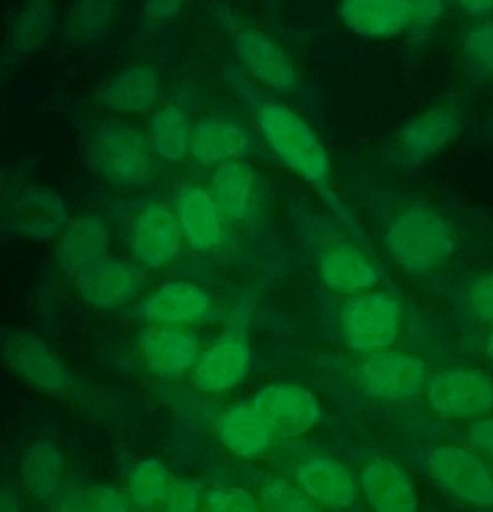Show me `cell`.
<instances>
[{"label": "cell", "mask_w": 493, "mask_h": 512, "mask_svg": "<svg viewBox=\"0 0 493 512\" xmlns=\"http://www.w3.org/2000/svg\"><path fill=\"white\" fill-rule=\"evenodd\" d=\"M404 325V304L381 289L348 295L339 310L342 342L360 355L387 351L398 343Z\"/></svg>", "instance_id": "cell-8"}, {"label": "cell", "mask_w": 493, "mask_h": 512, "mask_svg": "<svg viewBox=\"0 0 493 512\" xmlns=\"http://www.w3.org/2000/svg\"><path fill=\"white\" fill-rule=\"evenodd\" d=\"M50 505L51 512H90L89 489L78 483L62 484Z\"/></svg>", "instance_id": "cell-40"}, {"label": "cell", "mask_w": 493, "mask_h": 512, "mask_svg": "<svg viewBox=\"0 0 493 512\" xmlns=\"http://www.w3.org/2000/svg\"><path fill=\"white\" fill-rule=\"evenodd\" d=\"M111 212L132 261L144 270H164L182 254L185 242L171 204L134 198L114 204Z\"/></svg>", "instance_id": "cell-6"}, {"label": "cell", "mask_w": 493, "mask_h": 512, "mask_svg": "<svg viewBox=\"0 0 493 512\" xmlns=\"http://www.w3.org/2000/svg\"><path fill=\"white\" fill-rule=\"evenodd\" d=\"M183 242L197 254L209 255L227 245L230 225L216 206L207 186L186 182L174 192L171 204Z\"/></svg>", "instance_id": "cell-19"}, {"label": "cell", "mask_w": 493, "mask_h": 512, "mask_svg": "<svg viewBox=\"0 0 493 512\" xmlns=\"http://www.w3.org/2000/svg\"><path fill=\"white\" fill-rule=\"evenodd\" d=\"M126 493L113 484H98L89 487L90 512H132Z\"/></svg>", "instance_id": "cell-39"}, {"label": "cell", "mask_w": 493, "mask_h": 512, "mask_svg": "<svg viewBox=\"0 0 493 512\" xmlns=\"http://www.w3.org/2000/svg\"><path fill=\"white\" fill-rule=\"evenodd\" d=\"M0 512H24L17 489L5 481H0Z\"/></svg>", "instance_id": "cell-44"}, {"label": "cell", "mask_w": 493, "mask_h": 512, "mask_svg": "<svg viewBox=\"0 0 493 512\" xmlns=\"http://www.w3.org/2000/svg\"><path fill=\"white\" fill-rule=\"evenodd\" d=\"M461 303L470 321L493 330V270L483 271L465 283Z\"/></svg>", "instance_id": "cell-35"}, {"label": "cell", "mask_w": 493, "mask_h": 512, "mask_svg": "<svg viewBox=\"0 0 493 512\" xmlns=\"http://www.w3.org/2000/svg\"><path fill=\"white\" fill-rule=\"evenodd\" d=\"M222 78L248 111L252 126L267 149L311 186L333 213V218L341 222L363 248L371 251V242L359 219L336 191L329 152L311 123L290 105L254 83L239 66H225Z\"/></svg>", "instance_id": "cell-1"}, {"label": "cell", "mask_w": 493, "mask_h": 512, "mask_svg": "<svg viewBox=\"0 0 493 512\" xmlns=\"http://www.w3.org/2000/svg\"><path fill=\"white\" fill-rule=\"evenodd\" d=\"M164 83L158 66L131 63L111 75L98 90V104L117 116H144L161 105Z\"/></svg>", "instance_id": "cell-21"}, {"label": "cell", "mask_w": 493, "mask_h": 512, "mask_svg": "<svg viewBox=\"0 0 493 512\" xmlns=\"http://www.w3.org/2000/svg\"><path fill=\"white\" fill-rule=\"evenodd\" d=\"M276 439H297L311 433L323 420V406L314 391L296 382L264 385L251 400Z\"/></svg>", "instance_id": "cell-18"}, {"label": "cell", "mask_w": 493, "mask_h": 512, "mask_svg": "<svg viewBox=\"0 0 493 512\" xmlns=\"http://www.w3.org/2000/svg\"><path fill=\"white\" fill-rule=\"evenodd\" d=\"M257 499L261 512H324L287 478H267Z\"/></svg>", "instance_id": "cell-34"}, {"label": "cell", "mask_w": 493, "mask_h": 512, "mask_svg": "<svg viewBox=\"0 0 493 512\" xmlns=\"http://www.w3.org/2000/svg\"><path fill=\"white\" fill-rule=\"evenodd\" d=\"M426 472L435 486L455 501L493 508V468L471 447L447 444L426 454Z\"/></svg>", "instance_id": "cell-10"}, {"label": "cell", "mask_w": 493, "mask_h": 512, "mask_svg": "<svg viewBox=\"0 0 493 512\" xmlns=\"http://www.w3.org/2000/svg\"><path fill=\"white\" fill-rule=\"evenodd\" d=\"M200 512H261L258 499L243 487L210 490Z\"/></svg>", "instance_id": "cell-37"}, {"label": "cell", "mask_w": 493, "mask_h": 512, "mask_svg": "<svg viewBox=\"0 0 493 512\" xmlns=\"http://www.w3.org/2000/svg\"><path fill=\"white\" fill-rule=\"evenodd\" d=\"M84 167L104 185L123 192L153 188L164 162L155 155L146 131L116 117L92 120L80 135Z\"/></svg>", "instance_id": "cell-3"}, {"label": "cell", "mask_w": 493, "mask_h": 512, "mask_svg": "<svg viewBox=\"0 0 493 512\" xmlns=\"http://www.w3.org/2000/svg\"><path fill=\"white\" fill-rule=\"evenodd\" d=\"M338 15L351 33L371 41L405 35L410 24L407 0H339Z\"/></svg>", "instance_id": "cell-27"}, {"label": "cell", "mask_w": 493, "mask_h": 512, "mask_svg": "<svg viewBox=\"0 0 493 512\" xmlns=\"http://www.w3.org/2000/svg\"><path fill=\"white\" fill-rule=\"evenodd\" d=\"M468 442L473 450L493 466V414L471 424L468 429Z\"/></svg>", "instance_id": "cell-42"}, {"label": "cell", "mask_w": 493, "mask_h": 512, "mask_svg": "<svg viewBox=\"0 0 493 512\" xmlns=\"http://www.w3.org/2000/svg\"><path fill=\"white\" fill-rule=\"evenodd\" d=\"M0 364L9 375L51 399H72L80 390V381L59 352L27 328L0 325Z\"/></svg>", "instance_id": "cell-7"}, {"label": "cell", "mask_w": 493, "mask_h": 512, "mask_svg": "<svg viewBox=\"0 0 493 512\" xmlns=\"http://www.w3.org/2000/svg\"><path fill=\"white\" fill-rule=\"evenodd\" d=\"M212 294L191 280L173 279L143 295L134 309V318L156 327H197L212 319Z\"/></svg>", "instance_id": "cell-16"}, {"label": "cell", "mask_w": 493, "mask_h": 512, "mask_svg": "<svg viewBox=\"0 0 493 512\" xmlns=\"http://www.w3.org/2000/svg\"><path fill=\"white\" fill-rule=\"evenodd\" d=\"M293 483L323 511H348L359 501V480L348 466L332 457L302 460L294 469Z\"/></svg>", "instance_id": "cell-22"}, {"label": "cell", "mask_w": 493, "mask_h": 512, "mask_svg": "<svg viewBox=\"0 0 493 512\" xmlns=\"http://www.w3.org/2000/svg\"><path fill=\"white\" fill-rule=\"evenodd\" d=\"M462 12L468 17L488 18L493 14V0H455Z\"/></svg>", "instance_id": "cell-45"}, {"label": "cell", "mask_w": 493, "mask_h": 512, "mask_svg": "<svg viewBox=\"0 0 493 512\" xmlns=\"http://www.w3.org/2000/svg\"><path fill=\"white\" fill-rule=\"evenodd\" d=\"M216 436L231 456L242 460L263 459L276 441L275 433L252 403L228 406L216 421Z\"/></svg>", "instance_id": "cell-26"}, {"label": "cell", "mask_w": 493, "mask_h": 512, "mask_svg": "<svg viewBox=\"0 0 493 512\" xmlns=\"http://www.w3.org/2000/svg\"><path fill=\"white\" fill-rule=\"evenodd\" d=\"M117 18V0H74L66 14L63 35L72 48L96 50L110 41Z\"/></svg>", "instance_id": "cell-30"}, {"label": "cell", "mask_w": 493, "mask_h": 512, "mask_svg": "<svg viewBox=\"0 0 493 512\" xmlns=\"http://www.w3.org/2000/svg\"><path fill=\"white\" fill-rule=\"evenodd\" d=\"M294 228L314 262L321 282L336 294L371 291L381 282V270L368 249L363 248L341 222L303 206H294Z\"/></svg>", "instance_id": "cell-4"}, {"label": "cell", "mask_w": 493, "mask_h": 512, "mask_svg": "<svg viewBox=\"0 0 493 512\" xmlns=\"http://www.w3.org/2000/svg\"><path fill=\"white\" fill-rule=\"evenodd\" d=\"M65 466L62 447L53 438H38L21 453L18 480L33 499L50 502L62 487Z\"/></svg>", "instance_id": "cell-28"}, {"label": "cell", "mask_w": 493, "mask_h": 512, "mask_svg": "<svg viewBox=\"0 0 493 512\" xmlns=\"http://www.w3.org/2000/svg\"><path fill=\"white\" fill-rule=\"evenodd\" d=\"M110 224L101 216L81 215L71 219L57 239L56 259L68 279L98 264L111 254Z\"/></svg>", "instance_id": "cell-25"}, {"label": "cell", "mask_w": 493, "mask_h": 512, "mask_svg": "<svg viewBox=\"0 0 493 512\" xmlns=\"http://www.w3.org/2000/svg\"><path fill=\"white\" fill-rule=\"evenodd\" d=\"M372 210L387 254L407 276L426 279L449 267L458 239L440 209L417 195L378 194Z\"/></svg>", "instance_id": "cell-2"}, {"label": "cell", "mask_w": 493, "mask_h": 512, "mask_svg": "<svg viewBox=\"0 0 493 512\" xmlns=\"http://www.w3.org/2000/svg\"><path fill=\"white\" fill-rule=\"evenodd\" d=\"M173 481L162 460L153 456L143 457L129 471L125 493L135 510L152 512L161 507Z\"/></svg>", "instance_id": "cell-32"}, {"label": "cell", "mask_w": 493, "mask_h": 512, "mask_svg": "<svg viewBox=\"0 0 493 512\" xmlns=\"http://www.w3.org/2000/svg\"><path fill=\"white\" fill-rule=\"evenodd\" d=\"M69 280L84 303L111 312L141 297L149 285V274L132 259L110 255Z\"/></svg>", "instance_id": "cell-17"}, {"label": "cell", "mask_w": 493, "mask_h": 512, "mask_svg": "<svg viewBox=\"0 0 493 512\" xmlns=\"http://www.w3.org/2000/svg\"><path fill=\"white\" fill-rule=\"evenodd\" d=\"M204 501V487L192 478L174 480L162 502V512H200Z\"/></svg>", "instance_id": "cell-38"}, {"label": "cell", "mask_w": 493, "mask_h": 512, "mask_svg": "<svg viewBox=\"0 0 493 512\" xmlns=\"http://www.w3.org/2000/svg\"><path fill=\"white\" fill-rule=\"evenodd\" d=\"M135 346L147 372L165 381L191 375L203 352L200 337L189 328L156 325H143Z\"/></svg>", "instance_id": "cell-20"}, {"label": "cell", "mask_w": 493, "mask_h": 512, "mask_svg": "<svg viewBox=\"0 0 493 512\" xmlns=\"http://www.w3.org/2000/svg\"><path fill=\"white\" fill-rule=\"evenodd\" d=\"M207 189L228 225L254 221L260 207V176L251 162L233 161L213 168Z\"/></svg>", "instance_id": "cell-24"}, {"label": "cell", "mask_w": 493, "mask_h": 512, "mask_svg": "<svg viewBox=\"0 0 493 512\" xmlns=\"http://www.w3.org/2000/svg\"><path fill=\"white\" fill-rule=\"evenodd\" d=\"M482 349L483 355L493 363V330L485 337V340H483Z\"/></svg>", "instance_id": "cell-47"}, {"label": "cell", "mask_w": 493, "mask_h": 512, "mask_svg": "<svg viewBox=\"0 0 493 512\" xmlns=\"http://www.w3.org/2000/svg\"><path fill=\"white\" fill-rule=\"evenodd\" d=\"M212 18L215 20L216 26L222 32L230 33V36L236 35L242 29L237 11L230 0H215L212 6Z\"/></svg>", "instance_id": "cell-43"}, {"label": "cell", "mask_w": 493, "mask_h": 512, "mask_svg": "<svg viewBox=\"0 0 493 512\" xmlns=\"http://www.w3.org/2000/svg\"><path fill=\"white\" fill-rule=\"evenodd\" d=\"M360 495L371 512H419L420 498L408 469L398 460L378 457L363 466Z\"/></svg>", "instance_id": "cell-23"}, {"label": "cell", "mask_w": 493, "mask_h": 512, "mask_svg": "<svg viewBox=\"0 0 493 512\" xmlns=\"http://www.w3.org/2000/svg\"><path fill=\"white\" fill-rule=\"evenodd\" d=\"M429 376L428 363L422 357L393 348L363 355L356 369L360 388L371 399L389 403L417 399L425 393Z\"/></svg>", "instance_id": "cell-13"}, {"label": "cell", "mask_w": 493, "mask_h": 512, "mask_svg": "<svg viewBox=\"0 0 493 512\" xmlns=\"http://www.w3.org/2000/svg\"><path fill=\"white\" fill-rule=\"evenodd\" d=\"M252 348L245 322H234L201 352L191 381L204 394L236 390L251 372Z\"/></svg>", "instance_id": "cell-15"}, {"label": "cell", "mask_w": 493, "mask_h": 512, "mask_svg": "<svg viewBox=\"0 0 493 512\" xmlns=\"http://www.w3.org/2000/svg\"><path fill=\"white\" fill-rule=\"evenodd\" d=\"M426 402L438 417L477 421L493 414V376L476 367H452L429 376Z\"/></svg>", "instance_id": "cell-12"}, {"label": "cell", "mask_w": 493, "mask_h": 512, "mask_svg": "<svg viewBox=\"0 0 493 512\" xmlns=\"http://www.w3.org/2000/svg\"><path fill=\"white\" fill-rule=\"evenodd\" d=\"M59 26L56 0H21L6 27V47L15 56L41 51Z\"/></svg>", "instance_id": "cell-29"}, {"label": "cell", "mask_w": 493, "mask_h": 512, "mask_svg": "<svg viewBox=\"0 0 493 512\" xmlns=\"http://www.w3.org/2000/svg\"><path fill=\"white\" fill-rule=\"evenodd\" d=\"M71 222L65 198L15 171H0V237L53 242Z\"/></svg>", "instance_id": "cell-5"}, {"label": "cell", "mask_w": 493, "mask_h": 512, "mask_svg": "<svg viewBox=\"0 0 493 512\" xmlns=\"http://www.w3.org/2000/svg\"><path fill=\"white\" fill-rule=\"evenodd\" d=\"M239 68L258 86L276 95L300 89V72L284 45L260 27H243L231 36Z\"/></svg>", "instance_id": "cell-14"}, {"label": "cell", "mask_w": 493, "mask_h": 512, "mask_svg": "<svg viewBox=\"0 0 493 512\" xmlns=\"http://www.w3.org/2000/svg\"><path fill=\"white\" fill-rule=\"evenodd\" d=\"M188 0H143V20L147 26L158 27L173 23Z\"/></svg>", "instance_id": "cell-41"}, {"label": "cell", "mask_w": 493, "mask_h": 512, "mask_svg": "<svg viewBox=\"0 0 493 512\" xmlns=\"http://www.w3.org/2000/svg\"><path fill=\"white\" fill-rule=\"evenodd\" d=\"M462 59L477 83H493V18H480L461 36Z\"/></svg>", "instance_id": "cell-33"}, {"label": "cell", "mask_w": 493, "mask_h": 512, "mask_svg": "<svg viewBox=\"0 0 493 512\" xmlns=\"http://www.w3.org/2000/svg\"><path fill=\"white\" fill-rule=\"evenodd\" d=\"M144 131L162 162L180 164L189 158L192 120L182 105L174 101L159 105L149 114Z\"/></svg>", "instance_id": "cell-31"}, {"label": "cell", "mask_w": 493, "mask_h": 512, "mask_svg": "<svg viewBox=\"0 0 493 512\" xmlns=\"http://www.w3.org/2000/svg\"><path fill=\"white\" fill-rule=\"evenodd\" d=\"M263 141L248 120L231 110H210L192 122L189 158L200 167L216 168L248 161L260 153Z\"/></svg>", "instance_id": "cell-11"}, {"label": "cell", "mask_w": 493, "mask_h": 512, "mask_svg": "<svg viewBox=\"0 0 493 512\" xmlns=\"http://www.w3.org/2000/svg\"><path fill=\"white\" fill-rule=\"evenodd\" d=\"M465 131L461 108L441 104L410 117L386 149V164L399 173H410L437 158Z\"/></svg>", "instance_id": "cell-9"}, {"label": "cell", "mask_w": 493, "mask_h": 512, "mask_svg": "<svg viewBox=\"0 0 493 512\" xmlns=\"http://www.w3.org/2000/svg\"><path fill=\"white\" fill-rule=\"evenodd\" d=\"M410 24L405 35L416 44L437 30L446 14V0H407Z\"/></svg>", "instance_id": "cell-36"}, {"label": "cell", "mask_w": 493, "mask_h": 512, "mask_svg": "<svg viewBox=\"0 0 493 512\" xmlns=\"http://www.w3.org/2000/svg\"><path fill=\"white\" fill-rule=\"evenodd\" d=\"M474 135H476L477 140L483 141V143L493 144V111L477 126Z\"/></svg>", "instance_id": "cell-46"}]
</instances>
